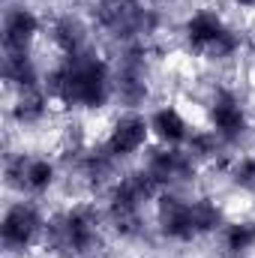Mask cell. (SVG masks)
Instances as JSON below:
<instances>
[{
  "label": "cell",
  "mask_w": 255,
  "mask_h": 258,
  "mask_svg": "<svg viewBox=\"0 0 255 258\" xmlns=\"http://www.w3.org/2000/svg\"><path fill=\"white\" fill-rule=\"evenodd\" d=\"M45 90L69 108H102L114 93V75L105 60L90 51L63 54V60L48 72Z\"/></svg>",
  "instance_id": "obj_1"
},
{
  "label": "cell",
  "mask_w": 255,
  "mask_h": 258,
  "mask_svg": "<svg viewBox=\"0 0 255 258\" xmlns=\"http://www.w3.org/2000/svg\"><path fill=\"white\" fill-rule=\"evenodd\" d=\"M45 243L63 255H87L99 246V213L93 207H72L45 225Z\"/></svg>",
  "instance_id": "obj_2"
},
{
  "label": "cell",
  "mask_w": 255,
  "mask_h": 258,
  "mask_svg": "<svg viewBox=\"0 0 255 258\" xmlns=\"http://www.w3.org/2000/svg\"><path fill=\"white\" fill-rule=\"evenodd\" d=\"M156 192H159V186H156V180L144 168L120 177L114 183L111 195H108V216H111L114 228L120 234H135L138 225H141V207H144V201H150Z\"/></svg>",
  "instance_id": "obj_3"
},
{
  "label": "cell",
  "mask_w": 255,
  "mask_h": 258,
  "mask_svg": "<svg viewBox=\"0 0 255 258\" xmlns=\"http://www.w3.org/2000/svg\"><path fill=\"white\" fill-rule=\"evenodd\" d=\"M183 33H186V42H189L192 51H198V54H204L210 60H225L240 48V36L210 9L195 12L186 21Z\"/></svg>",
  "instance_id": "obj_4"
},
{
  "label": "cell",
  "mask_w": 255,
  "mask_h": 258,
  "mask_svg": "<svg viewBox=\"0 0 255 258\" xmlns=\"http://www.w3.org/2000/svg\"><path fill=\"white\" fill-rule=\"evenodd\" d=\"M93 18L117 39H138L156 24V15L144 9L141 0H93Z\"/></svg>",
  "instance_id": "obj_5"
},
{
  "label": "cell",
  "mask_w": 255,
  "mask_h": 258,
  "mask_svg": "<svg viewBox=\"0 0 255 258\" xmlns=\"http://www.w3.org/2000/svg\"><path fill=\"white\" fill-rule=\"evenodd\" d=\"M45 234V222L39 216V210L27 201H18L12 204L6 213H3V222H0V240L9 252H24L30 249L39 237Z\"/></svg>",
  "instance_id": "obj_6"
},
{
  "label": "cell",
  "mask_w": 255,
  "mask_h": 258,
  "mask_svg": "<svg viewBox=\"0 0 255 258\" xmlns=\"http://www.w3.org/2000/svg\"><path fill=\"white\" fill-rule=\"evenodd\" d=\"M114 93L132 108L147 99V60H144L141 45L126 48V54L120 57L117 72H114Z\"/></svg>",
  "instance_id": "obj_7"
},
{
  "label": "cell",
  "mask_w": 255,
  "mask_h": 258,
  "mask_svg": "<svg viewBox=\"0 0 255 258\" xmlns=\"http://www.w3.org/2000/svg\"><path fill=\"white\" fill-rule=\"evenodd\" d=\"M144 171L156 180V186L186 183L195 177V156L189 150H180V147H159L150 153Z\"/></svg>",
  "instance_id": "obj_8"
},
{
  "label": "cell",
  "mask_w": 255,
  "mask_h": 258,
  "mask_svg": "<svg viewBox=\"0 0 255 258\" xmlns=\"http://www.w3.org/2000/svg\"><path fill=\"white\" fill-rule=\"evenodd\" d=\"M210 123L213 132L225 141V144H234L246 135L249 120H246V111L240 105V99L231 93V90H216L213 96V105H210Z\"/></svg>",
  "instance_id": "obj_9"
},
{
  "label": "cell",
  "mask_w": 255,
  "mask_h": 258,
  "mask_svg": "<svg viewBox=\"0 0 255 258\" xmlns=\"http://www.w3.org/2000/svg\"><path fill=\"white\" fill-rule=\"evenodd\" d=\"M159 228L171 240H192L198 237V222H195V201L177 198V195H162L159 198Z\"/></svg>",
  "instance_id": "obj_10"
},
{
  "label": "cell",
  "mask_w": 255,
  "mask_h": 258,
  "mask_svg": "<svg viewBox=\"0 0 255 258\" xmlns=\"http://www.w3.org/2000/svg\"><path fill=\"white\" fill-rule=\"evenodd\" d=\"M6 180L15 189H27V192H45L54 183V165L48 159H27V156H15L6 162Z\"/></svg>",
  "instance_id": "obj_11"
},
{
  "label": "cell",
  "mask_w": 255,
  "mask_h": 258,
  "mask_svg": "<svg viewBox=\"0 0 255 258\" xmlns=\"http://www.w3.org/2000/svg\"><path fill=\"white\" fill-rule=\"evenodd\" d=\"M147 135H150V120H144L141 114H123L111 126L108 138H105V147L114 159H123V156L138 153L147 144Z\"/></svg>",
  "instance_id": "obj_12"
},
{
  "label": "cell",
  "mask_w": 255,
  "mask_h": 258,
  "mask_svg": "<svg viewBox=\"0 0 255 258\" xmlns=\"http://www.w3.org/2000/svg\"><path fill=\"white\" fill-rule=\"evenodd\" d=\"M36 33H39V18L30 9L12 6L3 15V48L6 51H27Z\"/></svg>",
  "instance_id": "obj_13"
},
{
  "label": "cell",
  "mask_w": 255,
  "mask_h": 258,
  "mask_svg": "<svg viewBox=\"0 0 255 258\" xmlns=\"http://www.w3.org/2000/svg\"><path fill=\"white\" fill-rule=\"evenodd\" d=\"M150 132L165 144V147H177V144H186L192 135L189 123L183 120V114L177 108H159L153 117H150Z\"/></svg>",
  "instance_id": "obj_14"
},
{
  "label": "cell",
  "mask_w": 255,
  "mask_h": 258,
  "mask_svg": "<svg viewBox=\"0 0 255 258\" xmlns=\"http://www.w3.org/2000/svg\"><path fill=\"white\" fill-rule=\"evenodd\" d=\"M3 78L9 84H15L18 90H30V87H39V72L36 63L27 51H6L3 57Z\"/></svg>",
  "instance_id": "obj_15"
},
{
  "label": "cell",
  "mask_w": 255,
  "mask_h": 258,
  "mask_svg": "<svg viewBox=\"0 0 255 258\" xmlns=\"http://www.w3.org/2000/svg\"><path fill=\"white\" fill-rule=\"evenodd\" d=\"M51 39L54 45L63 51V54H78V51H87V33H84V24L72 15H63L51 24Z\"/></svg>",
  "instance_id": "obj_16"
},
{
  "label": "cell",
  "mask_w": 255,
  "mask_h": 258,
  "mask_svg": "<svg viewBox=\"0 0 255 258\" xmlns=\"http://www.w3.org/2000/svg\"><path fill=\"white\" fill-rule=\"evenodd\" d=\"M48 90L45 87H30V90H21V96H18V102H15V108H12V114H15V120L18 123H39L42 117H45V111H48Z\"/></svg>",
  "instance_id": "obj_17"
},
{
  "label": "cell",
  "mask_w": 255,
  "mask_h": 258,
  "mask_svg": "<svg viewBox=\"0 0 255 258\" xmlns=\"http://www.w3.org/2000/svg\"><path fill=\"white\" fill-rule=\"evenodd\" d=\"M114 162H117V159H114V156L108 153V147L102 144L99 150H90V153L84 156V162H81V171H84V177H87L93 186H99V183H102V180H105V177L114 171Z\"/></svg>",
  "instance_id": "obj_18"
},
{
  "label": "cell",
  "mask_w": 255,
  "mask_h": 258,
  "mask_svg": "<svg viewBox=\"0 0 255 258\" xmlns=\"http://www.w3.org/2000/svg\"><path fill=\"white\" fill-rule=\"evenodd\" d=\"M222 243L231 255H243L255 246V222H231L222 234Z\"/></svg>",
  "instance_id": "obj_19"
},
{
  "label": "cell",
  "mask_w": 255,
  "mask_h": 258,
  "mask_svg": "<svg viewBox=\"0 0 255 258\" xmlns=\"http://www.w3.org/2000/svg\"><path fill=\"white\" fill-rule=\"evenodd\" d=\"M195 222H198V234H210V231L222 228L225 225L222 207L210 198H195Z\"/></svg>",
  "instance_id": "obj_20"
},
{
  "label": "cell",
  "mask_w": 255,
  "mask_h": 258,
  "mask_svg": "<svg viewBox=\"0 0 255 258\" xmlns=\"http://www.w3.org/2000/svg\"><path fill=\"white\" fill-rule=\"evenodd\" d=\"M219 144H225V141L213 129L210 132H192L189 141H186V150H189L195 159H210V156L219 153Z\"/></svg>",
  "instance_id": "obj_21"
},
{
  "label": "cell",
  "mask_w": 255,
  "mask_h": 258,
  "mask_svg": "<svg viewBox=\"0 0 255 258\" xmlns=\"http://www.w3.org/2000/svg\"><path fill=\"white\" fill-rule=\"evenodd\" d=\"M231 177H234V183H237V186H243V189H252V192H255V156L240 159V162L234 165Z\"/></svg>",
  "instance_id": "obj_22"
},
{
  "label": "cell",
  "mask_w": 255,
  "mask_h": 258,
  "mask_svg": "<svg viewBox=\"0 0 255 258\" xmlns=\"http://www.w3.org/2000/svg\"><path fill=\"white\" fill-rule=\"evenodd\" d=\"M240 6H255V0H237Z\"/></svg>",
  "instance_id": "obj_23"
}]
</instances>
